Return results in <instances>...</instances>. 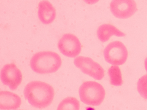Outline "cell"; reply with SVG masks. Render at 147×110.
Here are the masks:
<instances>
[{
  "label": "cell",
  "instance_id": "1",
  "mask_svg": "<svg viewBox=\"0 0 147 110\" xmlns=\"http://www.w3.org/2000/svg\"><path fill=\"white\" fill-rule=\"evenodd\" d=\"M24 95L32 106L43 109L51 104L55 92L53 87L49 84L42 81H34L26 85Z\"/></svg>",
  "mask_w": 147,
  "mask_h": 110
},
{
  "label": "cell",
  "instance_id": "2",
  "mask_svg": "<svg viewBox=\"0 0 147 110\" xmlns=\"http://www.w3.org/2000/svg\"><path fill=\"white\" fill-rule=\"evenodd\" d=\"M62 64L59 55L52 51L36 52L32 56L30 65L32 69L39 74L55 73L59 70Z\"/></svg>",
  "mask_w": 147,
  "mask_h": 110
},
{
  "label": "cell",
  "instance_id": "3",
  "mask_svg": "<svg viewBox=\"0 0 147 110\" xmlns=\"http://www.w3.org/2000/svg\"><path fill=\"white\" fill-rule=\"evenodd\" d=\"M80 101L88 105L98 106L105 98L106 92L100 84L94 81H86L79 89Z\"/></svg>",
  "mask_w": 147,
  "mask_h": 110
},
{
  "label": "cell",
  "instance_id": "4",
  "mask_svg": "<svg viewBox=\"0 0 147 110\" xmlns=\"http://www.w3.org/2000/svg\"><path fill=\"white\" fill-rule=\"evenodd\" d=\"M106 62L113 65H121L127 60L128 52L126 47L121 42L115 41L110 43L103 51Z\"/></svg>",
  "mask_w": 147,
  "mask_h": 110
},
{
  "label": "cell",
  "instance_id": "5",
  "mask_svg": "<svg viewBox=\"0 0 147 110\" xmlns=\"http://www.w3.org/2000/svg\"><path fill=\"white\" fill-rule=\"evenodd\" d=\"M74 64L84 74L96 80H101L104 78L105 71L100 65L90 57L79 56L74 60Z\"/></svg>",
  "mask_w": 147,
  "mask_h": 110
},
{
  "label": "cell",
  "instance_id": "6",
  "mask_svg": "<svg viewBox=\"0 0 147 110\" xmlns=\"http://www.w3.org/2000/svg\"><path fill=\"white\" fill-rule=\"evenodd\" d=\"M57 47L63 55L70 58L78 56L81 51V44L79 39L72 34H64L58 41Z\"/></svg>",
  "mask_w": 147,
  "mask_h": 110
},
{
  "label": "cell",
  "instance_id": "7",
  "mask_svg": "<svg viewBox=\"0 0 147 110\" xmlns=\"http://www.w3.org/2000/svg\"><path fill=\"white\" fill-rule=\"evenodd\" d=\"M22 78L21 71L14 64L5 65L1 71V82L12 91L16 90L20 85Z\"/></svg>",
  "mask_w": 147,
  "mask_h": 110
},
{
  "label": "cell",
  "instance_id": "8",
  "mask_svg": "<svg viewBox=\"0 0 147 110\" xmlns=\"http://www.w3.org/2000/svg\"><path fill=\"white\" fill-rule=\"evenodd\" d=\"M110 10L115 17L125 19L133 16L138 10L134 0H112Z\"/></svg>",
  "mask_w": 147,
  "mask_h": 110
},
{
  "label": "cell",
  "instance_id": "9",
  "mask_svg": "<svg viewBox=\"0 0 147 110\" xmlns=\"http://www.w3.org/2000/svg\"><path fill=\"white\" fill-rule=\"evenodd\" d=\"M38 15L42 23L48 25L54 22L56 16L55 7L47 0H42L38 5Z\"/></svg>",
  "mask_w": 147,
  "mask_h": 110
},
{
  "label": "cell",
  "instance_id": "10",
  "mask_svg": "<svg viewBox=\"0 0 147 110\" xmlns=\"http://www.w3.org/2000/svg\"><path fill=\"white\" fill-rule=\"evenodd\" d=\"M21 98L15 93L8 91L0 92L1 110H16L21 105Z\"/></svg>",
  "mask_w": 147,
  "mask_h": 110
},
{
  "label": "cell",
  "instance_id": "11",
  "mask_svg": "<svg viewBox=\"0 0 147 110\" xmlns=\"http://www.w3.org/2000/svg\"><path fill=\"white\" fill-rule=\"evenodd\" d=\"M97 35L99 41L105 42L108 41L111 36L121 37H125V34L111 24H103L98 28Z\"/></svg>",
  "mask_w": 147,
  "mask_h": 110
},
{
  "label": "cell",
  "instance_id": "12",
  "mask_svg": "<svg viewBox=\"0 0 147 110\" xmlns=\"http://www.w3.org/2000/svg\"><path fill=\"white\" fill-rule=\"evenodd\" d=\"M108 74L110 77V82L111 85L115 87H119L123 84L121 71L117 65L111 66L108 69Z\"/></svg>",
  "mask_w": 147,
  "mask_h": 110
},
{
  "label": "cell",
  "instance_id": "13",
  "mask_svg": "<svg viewBox=\"0 0 147 110\" xmlns=\"http://www.w3.org/2000/svg\"><path fill=\"white\" fill-rule=\"evenodd\" d=\"M80 104L78 99L74 97H68L62 100L58 105L57 110H79Z\"/></svg>",
  "mask_w": 147,
  "mask_h": 110
},
{
  "label": "cell",
  "instance_id": "14",
  "mask_svg": "<svg viewBox=\"0 0 147 110\" xmlns=\"http://www.w3.org/2000/svg\"><path fill=\"white\" fill-rule=\"evenodd\" d=\"M137 89L140 95L147 100V74L139 79L137 83Z\"/></svg>",
  "mask_w": 147,
  "mask_h": 110
},
{
  "label": "cell",
  "instance_id": "15",
  "mask_svg": "<svg viewBox=\"0 0 147 110\" xmlns=\"http://www.w3.org/2000/svg\"><path fill=\"white\" fill-rule=\"evenodd\" d=\"M88 5H93L98 2L99 0H83Z\"/></svg>",
  "mask_w": 147,
  "mask_h": 110
},
{
  "label": "cell",
  "instance_id": "16",
  "mask_svg": "<svg viewBox=\"0 0 147 110\" xmlns=\"http://www.w3.org/2000/svg\"><path fill=\"white\" fill-rule=\"evenodd\" d=\"M144 66H145V70L147 72V57H146L145 60H144Z\"/></svg>",
  "mask_w": 147,
  "mask_h": 110
}]
</instances>
